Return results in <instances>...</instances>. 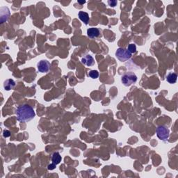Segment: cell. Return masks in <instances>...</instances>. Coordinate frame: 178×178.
<instances>
[{
    "label": "cell",
    "mask_w": 178,
    "mask_h": 178,
    "mask_svg": "<svg viewBox=\"0 0 178 178\" xmlns=\"http://www.w3.org/2000/svg\"><path fill=\"white\" fill-rule=\"evenodd\" d=\"M17 120L20 122H28L35 117V114L33 108L27 104L21 105L15 111Z\"/></svg>",
    "instance_id": "cell-1"
},
{
    "label": "cell",
    "mask_w": 178,
    "mask_h": 178,
    "mask_svg": "<svg viewBox=\"0 0 178 178\" xmlns=\"http://www.w3.org/2000/svg\"><path fill=\"white\" fill-rule=\"evenodd\" d=\"M137 81V77L132 72H127L121 78V82L125 86H129Z\"/></svg>",
    "instance_id": "cell-2"
},
{
    "label": "cell",
    "mask_w": 178,
    "mask_h": 178,
    "mask_svg": "<svg viewBox=\"0 0 178 178\" xmlns=\"http://www.w3.org/2000/svg\"><path fill=\"white\" fill-rule=\"evenodd\" d=\"M156 133L158 138L160 140L163 141H167L168 139L169 138L170 135L169 129H168L167 127H164V126L162 125L159 126L157 128Z\"/></svg>",
    "instance_id": "cell-3"
},
{
    "label": "cell",
    "mask_w": 178,
    "mask_h": 178,
    "mask_svg": "<svg viewBox=\"0 0 178 178\" xmlns=\"http://www.w3.org/2000/svg\"><path fill=\"white\" fill-rule=\"evenodd\" d=\"M116 56L119 61L124 62L130 59L132 54L127 50L124 48H118L116 52Z\"/></svg>",
    "instance_id": "cell-4"
},
{
    "label": "cell",
    "mask_w": 178,
    "mask_h": 178,
    "mask_svg": "<svg viewBox=\"0 0 178 178\" xmlns=\"http://www.w3.org/2000/svg\"><path fill=\"white\" fill-rule=\"evenodd\" d=\"M50 65L49 61H48L47 60H41L39 61V63L38 64V70L40 72H48L49 71L50 68Z\"/></svg>",
    "instance_id": "cell-5"
},
{
    "label": "cell",
    "mask_w": 178,
    "mask_h": 178,
    "mask_svg": "<svg viewBox=\"0 0 178 178\" xmlns=\"http://www.w3.org/2000/svg\"><path fill=\"white\" fill-rule=\"evenodd\" d=\"M82 63L86 66H92L95 64V61L94 59L92 57V56H90V54L86 55L85 56H84L82 58Z\"/></svg>",
    "instance_id": "cell-6"
},
{
    "label": "cell",
    "mask_w": 178,
    "mask_h": 178,
    "mask_svg": "<svg viewBox=\"0 0 178 178\" xmlns=\"http://www.w3.org/2000/svg\"><path fill=\"white\" fill-rule=\"evenodd\" d=\"M87 35L90 38H97L100 35V30L98 28H89L87 30Z\"/></svg>",
    "instance_id": "cell-7"
},
{
    "label": "cell",
    "mask_w": 178,
    "mask_h": 178,
    "mask_svg": "<svg viewBox=\"0 0 178 178\" xmlns=\"http://www.w3.org/2000/svg\"><path fill=\"white\" fill-rule=\"evenodd\" d=\"M15 83L13 79H7L4 82V89L6 90H10L15 87Z\"/></svg>",
    "instance_id": "cell-8"
},
{
    "label": "cell",
    "mask_w": 178,
    "mask_h": 178,
    "mask_svg": "<svg viewBox=\"0 0 178 178\" xmlns=\"http://www.w3.org/2000/svg\"><path fill=\"white\" fill-rule=\"evenodd\" d=\"M79 18L80 19L85 25H88L89 20H90L88 14L87 13L84 12V11H80V12L79 13Z\"/></svg>",
    "instance_id": "cell-9"
},
{
    "label": "cell",
    "mask_w": 178,
    "mask_h": 178,
    "mask_svg": "<svg viewBox=\"0 0 178 178\" xmlns=\"http://www.w3.org/2000/svg\"><path fill=\"white\" fill-rule=\"evenodd\" d=\"M177 75L175 73H173V72H171L167 75L166 77V80L169 84H175L177 81Z\"/></svg>",
    "instance_id": "cell-10"
},
{
    "label": "cell",
    "mask_w": 178,
    "mask_h": 178,
    "mask_svg": "<svg viewBox=\"0 0 178 178\" xmlns=\"http://www.w3.org/2000/svg\"><path fill=\"white\" fill-rule=\"evenodd\" d=\"M61 159H62V158H61V156L59 153H54L53 154L52 157V163H54V164H59L61 161Z\"/></svg>",
    "instance_id": "cell-11"
},
{
    "label": "cell",
    "mask_w": 178,
    "mask_h": 178,
    "mask_svg": "<svg viewBox=\"0 0 178 178\" xmlns=\"http://www.w3.org/2000/svg\"><path fill=\"white\" fill-rule=\"evenodd\" d=\"M88 75L92 79H97L99 77V72L97 70H90L88 72Z\"/></svg>",
    "instance_id": "cell-12"
},
{
    "label": "cell",
    "mask_w": 178,
    "mask_h": 178,
    "mask_svg": "<svg viewBox=\"0 0 178 178\" xmlns=\"http://www.w3.org/2000/svg\"><path fill=\"white\" fill-rule=\"evenodd\" d=\"M127 50H128L131 54L136 53V52H137V46H136L135 44L129 45L128 48H127Z\"/></svg>",
    "instance_id": "cell-13"
},
{
    "label": "cell",
    "mask_w": 178,
    "mask_h": 178,
    "mask_svg": "<svg viewBox=\"0 0 178 178\" xmlns=\"http://www.w3.org/2000/svg\"><path fill=\"white\" fill-rule=\"evenodd\" d=\"M108 4L109 5L111 6V7H115L117 4V1H113V0H110V1H108Z\"/></svg>",
    "instance_id": "cell-14"
},
{
    "label": "cell",
    "mask_w": 178,
    "mask_h": 178,
    "mask_svg": "<svg viewBox=\"0 0 178 178\" xmlns=\"http://www.w3.org/2000/svg\"><path fill=\"white\" fill-rule=\"evenodd\" d=\"M3 136H4V137H5V138L9 137L11 136L10 132H9V131H8V130L4 131V132H3Z\"/></svg>",
    "instance_id": "cell-15"
},
{
    "label": "cell",
    "mask_w": 178,
    "mask_h": 178,
    "mask_svg": "<svg viewBox=\"0 0 178 178\" xmlns=\"http://www.w3.org/2000/svg\"><path fill=\"white\" fill-rule=\"evenodd\" d=\"M55 168H56V164H54V163H52V164L49 165V166H48V170H50V171H51V170H54Z\"/></svg>",
    "instance_id": "cell-16"
},
{
    "label": "cell",
    "mask_w": 178,
    "mask_h": 178,
    "mask_svg": "<svg viewBox=\"0 0 178 178\" xmlns=\"http://www.w3.org/2000/svg\"><path fill=\"white\" fill-rule=\"evenodd\" d=\"M78 3H79V4H85V3H86V1H78Z\"/></svg>",
    "instance_id": "cell-17"
}]
</instances>
